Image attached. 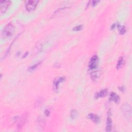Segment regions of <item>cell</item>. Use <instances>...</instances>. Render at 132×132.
<instances>
[{
	"mask_svg": "<svg viewBox=\"0 0 132 132\" xmlns=\"http://www.w3.org/2000/svg\"><path fill=\"white\" fill-rule=\"evenodd\" d=\"M15 27L13 24L9 23L4 28L2 32V35L4 38H8L11 36L14 33Z\"/></svg>",
	"mask_w": 132,
	"mask_h": 132,
	"instance_id": "1",
	"label": "cell"
},
{
	"mask_svg": "<svg viewBox=\"0 0 132 132\" xmlns=\"http://www.w3.org/2000/svg\"><path fill=\"white\" fill-rule=\"evenodd\" d=\"M121 110L123 115L127 120H131L132 118V109L130 104L125 103L121 106Z\"/></svg>",
	"mask_w": 132,
	"mask_h": 132,
	"instance_id": "2",
	"label": "cell"
},
{
	"mask_svg": "<svg viewBox=\"0 0 132 132\" xmlns=\"http://www.w3.org/2000/svg\"><path fill=\"white\" fill-rule=\"evenodd\" d=\"M38 1L31 0L28 1L26 4V9L28 11H33L36 8L38 3Z\"/></svg>",
	"mask_w": 132,
	"mask_h": 132,
	"instance_id": "3",
	"label": "cell"
},
{
	"mask_svg": "<svg viewBox=\"0 0 132 132\" xmlns=\"http://www.w3.org/2000/svg\"><path fill=\"white\" fill-rule=\"evenodd\" d=\"M99 63V58L97 55L92 57L89 61V68L90 70H94L97 68Z\"/></svg>",
	"mask_w": 132,
	"mask_h": 132,
	"instance_id": "4",
	"label": "cell"
},
{
	"mask_svg": "<svg viewBox=\"0 0 132 132\" xmlns=\"http://www.w3.org/2000/svg\"><path fill=\"white\" fill-rule=\"evenodd\" d=\"M27 118V113H24L21 116L20 119H19L17 126V129L19 131L21 130L22 129V127L24 126V125L25 122L26 121Z\"/></svg>",
	"mask_w": 132,
	"mask_h": 132,
	"instance_id": "5",
	"label": "cell"
},
{
	"mask_svg": "<svg viewBox=\"0 0 132 132\" xmlns=\"http://www.w3.org/2000/svg\"><path fill=\"white\" fill-rule=\"evenodd\" d=\"M10 1H0V8L1 13H4L7 9L8 7L10 5Z\"/></svg>",
	"mask_w": 132,
	"mask_h": 132,
	"instance_id": "6",
	"label": "cell"
},
{
	"mask_svg": "<svg viewBox=\"0 0 132 132\" xmlns=\"http://www.w3.org/2000/svg\"><path fill=\"white\" fill-rule=\"evenodd\" d=\"M64 80H65V78L63 77H60L54 80L53 82V88L55 91H57L58 90L59 84L63 82Z\"/></svg>",
	"mask_w": 132,
	"mask_h": 132,
	"instance_id": "7",
	"label": "cell"
},
{
	"mask_svg": "<svg viewBox=\"0 0 132 132\" xmlns=\"http://www.w3.org/2000/svg\"><path fill=\"white\" fill-rule=\"evenodd\" d=\"M88 118L95 124H98L100 122V118L97 115L90 114L88 115Z\"/></svg>",
	"mask_w": 132,
	"mask_h": 132,
	"instance_id": "8",
	"label": "cell"
},
{
	"mask_svg": "<svg viewBox=\"0 0 132 132\" xmlns=\"http://www.w3.org/2000/svg\"><path fill=\"white\" fill-rule=\"evenodd\" d=\"M112 120L111 119L110 117H108L106 121V131L107 132H110L112 130L113 127V124H112Z\"/></svg>",
	"mask_w": 132,
	"mask_h": 132,
	"instance_id": "9",
	"label": "cell"
},
{
	"mask_svg": "<svg viewBox=\"0 0 132 132\" xmlns=\"http://www.w3.org/2000/svg\"><path fill=\"white\" fill-rule=\"evenodd\" d=\"M101 75V73L99 71H95L91 73V78L93 81L98 79Z\"/></svg>",
	"mask_w": 132,
	"mask_h": 132,
	"instance_id": "10",
	"label": "cell"
},
{
	"mask_svg": "<svg viewBox=\"0 0 132 132\" xmlns=\"http://www.w3.org/2000/svg\"><path fill=\"white\" fill-rule=\"evenodd\" d=\"M110 98L112 101H114L115 103H118L120 101V98L119 96L115 93H111L110 94Z\"/></svg>",
	"mask_w": 132,
	"mask_h": 132,
	"instance_id": "11",
	"label": "cell"
},
{
	"mask_svg": "<svg viewBox=\"0 0 132 132\" xmlns=\"http://www.w3.org/2000/svg\"><path fill=\"white\" fill-rule=\"evenodd\" d=\"M107 94H108L107 89H103L100 91L96 95H97V98H98L101 97H104L107 95Z\"/></svg>",
	"mask_w": 132,
	"mask_h": 132,
	"instance_id": "12",
	"label": "cell"
},
{
	"mask_svg": "<svg viewBox=\"0 0 132 132\" xmlns=\"http://www.w3.org/2000/svg\"><path fill=\"white\" fill-rule=\"evenodd\" d=\"M123 62H124V61H123V58L122 57L120 58L119 61H118L117 65V69H120L123 66Z\"/></svg>",
	"mask_w": 132,
	"mask_h": 132,
	"instance_id": "13",
	"label": "cell"
},
{
	"mask_svg": "<svg viewBox=\"0 0 132 132\" xmlns=\"http://www.w3.org/2000/svg\"><path fill=\"white\" fill-rule=\"evenodd\" d=\"M42 103H43V99L41 98H38L35 102V107H38L40 106L42 104Z\"/></svg>",
	"mask_w": 132,
	"mask_h": 132,
	"instance_id": "14",
	"label": "cell"
},
{
	"mask_svg": "<svg viewBox=\"0 0 132 132\" xmlns=\"http://www.w3.org/2000/svg\"><path fill=\"white\" fill-rule=\"evenodd\" d=\"M78 116V111L74 109L72 110L71 112V117L72 119H75L77 118V117Z\"/></svg>",
	"mask_w": 132,
	"mask_h": 132,
	"instance_id": "15",
	"label": "cell"
},
{
	"mask_svg": "<svg viewBox=\"0 0 132 132\" xmlns=\"http://www.w3.org/2000/svg\"><path fill=\"white\" fill-rule=\"evenodd\" d=\"M41 63V62H38L36 64H35V65H33V66H31V67H30V68L29 69V71H34L38 67V66L40 65V64Z\"/></svg>",
	"mask_w": 132,
	"mask_h": 132,
	"instance_id": "16",
	"label": "cell"
},
{
	"mask_svg": "<svg viewBox=\"0 0 132 132\" xmlns=\"http://www.w3.org/2000/svg\"><path fill=\"white\" fill-rule=\"evenodd\" d=\"M125 32H126V29H125V27L124 26H122L120 27L119 33L121 35H123L124 34H125Z\"/></svg>",
	"mask_w": 132,
	"mask_h": 132,
	"instance_id": "17",
	"label": "cell"
},
{
	"mask_svg": "<svg viewBox=\"0 0 132 132\" xmlns=\"http://www.w3.org/2000/svg\"><path fill=\"white\" fill-rule=\"evenodd\" d=\"M82 28H83V26L82 25H78L74 27L73 29V30L74 31H78L81 30L82 29Z\"/></svg>",
	"mask_w": 132,
	"mask_h": 132,
	"instance_id": "18",
	"label": "cell"
},
{
	"mask_svg": "<svg viewBox=\"0 0 132 132\" xmlns=\"http://www.w3.org/2000/svg\"><path fill=\"white\" fill-rule=\"evenodd\" d=\"M50 114V111H49V110L47 109V110H45V114L47 116H49Z\"/></svg>",
	"mask_w": 132,
	"mask_h": 132,
	"instance_id": "19",
	"label": "cell"
},
{
	"mask_svg": "<svg viewBox=\"0 0 132 132\" xmlns=\"http://www.w3.org/2000/svg\"><path fill=\"white\" fill-rule=\"evenodd\" d=\"M92 2H93V3H92V5H93V6H94V5H95L96 4H97L98 3H99V1H93Z\"/></svg>",
	"mask_w": 132,
	"mask_h": 132,
	"instance_id": "20",
	"label": "cell"
}]
</instances>
